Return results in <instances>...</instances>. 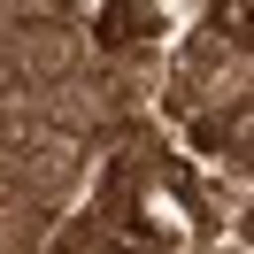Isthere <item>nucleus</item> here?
I'll use <instances>...</instances> for the list:
<instances>
[{
	"instance_id": "obj_1",
	"label": "nucleus",
	"mask_w": 254,
	"mask_h": 254,
	"mask_svg": "<svg viewBox=\"0 0 254 254\" xmlns=\"http://www.w3.org/2000/svg\"><path fill=\"white\" fill-rule=\"evenodd\" d=\"M192 146L216 154V162H231V170H247V154H254V93H247V85L223 93V108H216V100L192 108Z\"/></svg>"
},
{
	"instance_id": "obj_2",
	"label": "nucleus",
	"mask_w": 254,
	"mask_h": 254,
	"mask_svg": "<svg viewBox=\"0 0 254 254\" xmlns=\"http://www.w3.org/2000/svg\"><path fill=\"white\" fill-rule=\"evenodd\" d=\"M154 31H162L154 0H100V16H93V47L116 54V62L146 54V39H154Z\"/></svg>"
},
{
	"instance_id": "obj_3",
	"label": "nucleus",
	"mask_w": 254,
	"mask_h": 254,
	"mask_svg": "<svg viewBox=\"0 0 254 254\" xmlns=\"http://www.w3.org/2000/svg\"><path fill=\"white\" fill-rule=\"evenodd\" d=\"M54 247H69V254H100V247H116V231H108V216H77V223H62V231H47Z\"/></svg>"
},
{
	"instance_id": "obj_4",
	"label": "nucleus",
	"mask_w": 254,
	"mask_h": 254,
	"mask_svg": "<svg viewBox=\"0 0 254 254\" xmlns=\"http://www.w3.org/2000/svg\"><path fill=\"white\" fill-rule=\"evenodd\" d=\"M254 0H208V16H216V31H231V39H254V16H247Z\"/></svg>"
}]
</instances>
